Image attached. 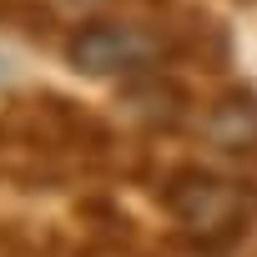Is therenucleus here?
Segmentation results:
<instances>
[{"mask_svg": "<svg viewBox=\"0 0 257 257\" xmlns=\"http://www.w3.org/2000/svg\"><path fill=\"white\" fill-rule=\"evenodd\" d=\"M197 132H202L207 147L242 157V162H257V86L227 81L217 96H207L202 116H197Z\"/></svg>", "mask_w": 257, "mask_h": 257, "instance_id": "5", "label": "nucleus"}, {"mask_svg": "<svg viewBox=\"0 0 257 257\" xmlns=\"http://www.w3.org/2000/svg\"><path fill=\"white\" fill-rule=\"evenodd\" d=\"M0 36H21L31 46H51L61 36V16L51 0H0Z\"/></svg>", "mask_w": 257, "mask_h": 257, "instance_id": "8", "label": "nucleus"}, {"mask_svg": "<svg viewBox=\"0 0 257 257\" xmlns=\"http://www.w3.org/2000/svg\"><path fill=\"white\" fill-rule=\"evenodd\" d=\"M121 162V132L86 101L31 86L0 101V177L21 192H61L86 172H111Z\"/></svg>", "mask_w": 257, "mask_h": 257, "instance_id": "1", "label": "nucleus"}, {"mask_svg": "<svg viewBox=\"0 0 257 257\" xmlns=\"http://www.w3.org/2000/svg\"><path fill=\"white\" fill-rule=\"evenodd\" d=\"M116 106L132 116L142 132H177V126L192 116V91H187V81H177L172 71H142V76H132V81H121L116 86Z\"/></svg>", "mask_w": 257, "mask_h": 257, "instance_id": "6", "label": "nucleus"}, {"mask_svg": "<svg viewBox=\"0 0 257 257\" xmlns=\"http://www.w3.org/2000/svg\"><path fill=\"white\" fill-rule=\"evenodd\" d=\"M76 257H111V252H101V247H91V242H86V247H81Z\"/></svg>", "mask_w": 257, "mask_h": 257, "instance_id": "10", "label": "nucleus"}, {"mask_svg": "<svg viewBox=\"0 0 257 257\" xmlns=\"http://www.w3.org/2000/svg\"><path fill=\"white\" fill-rule=\"evenodd\" d=\"M237 6H257V0H237Z\"/></svg>", "mask_w": 257, "mask_h": 257, "instance_id": "11", "label": "nucleus"}, {"mask_svg": "<svg viewBox=\"0 0 257 257\" xmlns=\"http://www.w3.org/2000/svg\"><path fill=\"white\" fill-rule=\"evenodd\" d=\"M157 202L177 222V232L232 252L257 227V192L252 182H232L202 162H177L157 177Z\"/></svg>", "mask_w": 257, "mask_h": 257, "instance_id": "2", "label": "nucleus"}, {"mask_svg": "<svg viewBox=\"0 0 257 257\" xmlns=\"http://www.w3.org/2000/svg\"><path fill=\"white\" fill-rule=\"evenodd\" d=\"M76 222L86 227L91 247H101V252H121V247L137 242V217L126 212L116 197H106V192H86L76 202Z\"/></svg>", "mask_w": 257, "mask_h": 257, "instance_id": "7", "label": "nucleus"}, {"mask_svg": "<svg viewBox=\"0 0 257 257\" xmlns=\"http://www.w3.org/2000/svg\"><path fill=\"white\" fill-rule=\"evenodd\" d=\"M167 66H187L202 76H227L237 61V36L222 16H212L207 6H172L167 21Z\"/></svg>", "mask_w": 257, "mask_h": 257, "instance_id": "4", "label": "nucleus"}, {"mask_svg": "<svg viewBox=\"0 0 257 257\" xmlns=\"http://www.w3.org/2000/svg\"><path fill=\"white\" fill-rule=\"evenodd\" d=\"M86 6H162V11H172V0H86Z\"/></svg>", "mask_w": 257, "mask_h": 257, "instance_id": "9", "label": "nucleus"}, {"mask_svg": "<svg viewBox=\"0 0 257 257\" xmlns=\"http://www.w3.org/2000/svg\"><path fill=\"white\" fill-rule=\"evenodd\" d=\"M61 56H66V66L76 76L116 81V86L142 76V71H172L167 66V31H162V21H111V16H96V21L66 26Z\"/></svg>", "mask_w": 257, "mask_h": 257, "instance_id": "3", "label": "nucleus"}]
</instances>
